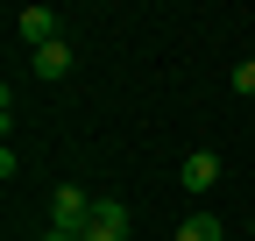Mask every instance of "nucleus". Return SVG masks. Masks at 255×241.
<instances>
[{
    "mask_svg": "<svg viewBox=\"0 0 255 241\" xmlns=\"http://www.w3.org/2000/svg\"><path fill=\"white\" fill-rule=\"evenodd\" d=\"M92 206H100L92 192H78V185H57V192H50V227H57V234H85Z\"/></svg>",
    "mask_w": 255,
    "mask_h": 241,
    "instance_id": "obj_1",
    "label": "nucleus"
},
{
    "mask_svg": "<svg viewBox=\"0 0 255 241\" xmlns=\"http://www.w3.org/2000/svg\"><path fill=\"white\" fill-rule=\"evenodd\" d=\"M85 241H128V206L121 199H100L85 220Z\"/></svg>",
    "mask_w": 255,
    "mask_h": 241,
    "instance_id": "obj_2",
    "label": "nucleus"
},
{
    "mask_svg": "<svg viewBox=\"0 0 255 241\" xmlns=\"http://www.w3.org/2000/svg\"><path fill=\"white\" fill-rule=\"evenodd\" d=\"M14 36H21V43H36V50L57 43V7H21V14H14Z\"/></svg>",
    "mask_w": 255,
    "mask_h": 241,
    "instance_id": "obj_3",
    "label": "nucleus"
},
{
    "mask_svg": "<svg viewBox=\"0 0 255 241\" xmlns=\"http://www.w3.org/2000/svg\"><path fill=\"white\" fill-rule=\"evenodd\" d=\"M220 185V156H213V149H191V156H184V192H213Z\"/></svg>",
    "mask_w": 255,
    "mask_h": 241,
    "instance_id": "obj_4",
    "label": "nucleus"
},
{
    "mask_svg": "<svg viewBox=\"0 0 255 241\" xmlns=\"http://www.w3.org/2000/svg\"><path fill=\"white\" fill-rule=\"evenodd\" d=\"M71 71V43H43L36 50V78H64Z\"/></svg>",
    "mask_w": 255,
    "mask_h": 241,
    "instance_id": "obj_5",
    "label": "nucleus"
},
{
    "mask_svg": "<svg viewBox=\"0 0 255 241\" xmlns=\"http://www.w3.org/2000/svg\"><path fill=\"white\" fill-rule=\"evenodd\" d=\"M177 241H227V227H220L213 213H191V220L177 227Z\"/></svg>",
    "mask_w": 255,
    "mask_h": 241,
    "instance_id": "obj_6",
    "label": "nucleus"
},
{
    "mask_svg": "<svg viewBox=\"0 0 255 241\" xmlns=\"http://www.w3.org/2000/svg\"><path fill=\"white\" fill-rule=\"evenodd\" d=\"M234 93H248V100H255V57H248V64H234Z\"/></svg>",
    "mask_w": 255,
    "mask_h": 241,
    "instance_id": "obj_7",
    "label": "nucleus"
},
{
    "mask_svg": "<svg viewBox=\"0 0 255 241\" xmlns=\"http://www.w3.org/2000/svg\"><path fill=\"white\" fill-rule=\"evenodd\" d=\"M43 241H85V234H57V227H50V234H43Z\"/></svg>",
    "mask_w": 255,
    "mask_h": 241,
    "instance_id": "obj_8",
    "label": "nucleus"
},
{
    "mask_svg": "<svg viewBox=\"0 0 255 241\" xmlns=\"http://www.w3.org/2000/svg\"><path fill=\"white\" fill-rule=\"evenodd\" d=\"M248 227H255V220H248Z\"/></svg>",
    "mask_w": 255,
    "mask_h": 241,
    "instance_id": "obj_9",
    "label": "nucleus"
}]
</instances>
